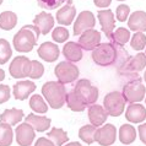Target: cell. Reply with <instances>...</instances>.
Here are the masks:
<instances>
[{"mask_svg": "<svg viewBox=\"0 0 146 146\" xmlns=\"http://www.w3.org/2000/svg\"><path fill=\"white\" fill-rule=\"evenodd\" d=\"M63 54L65 56V59L71 63L80 62L82 59V48L76 42H68L66 44H64Z\"/></svg>", "mask_w": 146, "mask_h": 146, "instance_id": "23", "label": "cell"}, {"mask_svg": "<svg viewBox=\"0 0 146 146\" xmlns=\"http://www.w3.org/2000/svg\"><path fill=\"white\" fill-rule=\"evenodd\" d=\"M69 36H70L69 35V31L64 26H60V27H56L53 30L52 38H53V40L56 43H64L69 38Z\"/></svg>", "mask_w": 146, "mask_h": 146, "instance_id": "35", "label": "cell"}, {"mask_svg": "<svg viewBox=\"0 0 146 146\" xmlns=\"http://www.w3.org/2000/svg\"><path fill=\"white\" fill-rule=\"evenodd\" d=\"M36 90V84L28 80L19 81L14 85V97L19 101H25L28 98V96Z\"/></svg>", "mask_w": 146, "mask_h": 146, "instance_id": "20", "label": "cell"}, {"mask_svg": "<svg viewBox=\"0 0 146 146\" xmlns=\"http://www.w3.org/2000/svg\"><path fill=\"white\" fill-rule=\"evenodd\" d=\"M129 30L135 32H145L146 31V13L145 11H134L129 16L128 20Z\"/></svg>", "mask_w": 146, "mask_h": 146, "instance_id": "21", "label": "cell"}, {"mask_svg": "<svg viewBox=\"0 0 146 146\" xmlns=\"http://www.w3.org/2000/svg\"><path fill=\"white\" fill-rule=\"evenodd\" d=\"M3 1H4V0H0V5H1V4H3Z\"/></svg>", "mask_w": 146, "mask_h": 146, "instance_id": "46", "label": "cell"}, {"mask_svg": "<svg viewBox=\"0 0 146 146\" xmlns=\"http://www.w3.org/2000/svg\"><path fill=\"white\" fill-rule=\"evenodd\" d=\"M117 139V128L113 124H106L97 129L96 141L102 146H111L115 143Z\"/></svg>", "mask_w": 146, "mask_h": 146, "instance_id": "11", "label": "cell"}, {"mask_svg": "<svg viewBox=\"0 0 146 146\" xmlns=\"http://www.w3.org/2000/svg\"><path fill=\"white\" fill-rule=\"evenodd\" d=\"M74 92L78 96V98L82 102L85 106H92L98 100V88L88 81L87 79H81L74 86Z\"/></svg>", "mask_w": 146, "mask_h": 146, "instance_id": "6", "label": "cell"}, {"mask_svg": "<svg viewBox=\"0 0 146 146\" xmlns=\"http://www.w3.org/2000/svg\"><path fill=\"white\" fill-rule=\"evenodd\" d=\"M17 25V15L13 11H4L0 14V28L10 31Z\"/></svg>", "mask_w": 146, "mask_h": 146, "instance_id": "27", "label": "cell"}, {"mask_svg": "<svg viewBox=\"0 0 146 146\" xmlns=\"http://www.w3.org/2000/svg\"><path fill=\"white\" fill-rule=\"evenodd\" d=\"M47 135H48V139H50L56 146H63L69 140L68 134L62 128H52V130L49 133H47Z\"/></svg>", "mask_w": 146, "mask_h": 146, "instance_id": "30", "label": "cell"}, {"mask_svg": "<svg viewBox=\"0 0 146 146\" xmlns=\"http://www.w3.org/2000/svg\"><path fill=\"white\" fill-rule=\"evenodd\" d=\"M44 72V66L42 63L38 60H32L31 63V71H30V78L31 79H40Z\"/></svg>", "mask_w": 146, "mask_h": 146, "instance_id": "36", "label": "cell"}, {"mask_svg": "<svg viewBox=\"0 0 146 146\" xmlns=\"http://www.w3.org/2000/svg\"><path fill=\"white\" fill-rule=\"evenodd\" d=\"M146 68V54L145 53H139L134 56H129L123 65L118 68V72L120 76L128 80L134 79L140 76L137 72L143 71Z\"/></svg>", "mask_w": 146, "mask_h": 146, "instance_id": "5", "label": "cell"}, {"mask_svg": "<svg viewBox=\"0 0 146 146\" xmlns=\"http://www.w3.org/2000/svg\"><path fill=\"white\" fill-rule=\"evenodd\" d=\"M125 118L129 123H143L146 119V108L140 103H130L127 108Z\"/></svg>", "mask_w": 146, "mask_h": 146, "instance_id": "18", "label": "cell"}, {"mask_svg": "<svg viewBox=\"0 0 146 146\" xmlns=\"http://www.w3.org/2000/svg\"><path fill=\"white\" fill-rule=\"evenodd\" d=\"M88 119H90V123L92 125H95L96 128H100L106 123V120L108 118V113L104 109V107L100 106V104H92L88 108Z\"/></svg>", "mask_w": 146, "mask_h": 146, "instance_id": "17", "label": "cell"}, {"mask_svg": "<svg viewBox=\"0 0 146 146\" xmlns=\"http://www.w3.org/2000/svg\"><path fill=\"white\" fill-rule=\"evenodd\" d=\"M16 134V141L20 146H31L35 140V129L31 127L28 123L19 124V127L15 130Z\"/></svg>", "mask_w": 146, "mask_h": 146, "instance_id": "12", "label": "cell"}, {"mask_svg": "<svg viewBox=\"0 0 146 146\" xmlns=\"http://www.w3.org/2000/svg\"><path fill=\"white\" fill-rule=\"evenodd\" d=\"M13 55V49L6 39L0 38V64H6Z\"/></svg>", "mask_w": 146, "mask_h": 146, "instance_id": "33", "label": "cell"}, {"mask_svg": "<svg viewBox=\"0 0 146 146\" xmlns=\"http://www.w3.org/2000/svg\"><path fill=\"white\" fill-rule=\"evenodd\" d=\"M75 15H76V9H75V6L72 5V0H68L66 5H64L62 9L58 10L55 19L59 25L69 26L74 21Z\"/></svg>", "mask_w": 146, "mask_h": 146, "instance_id": "16", "label": "cell"}, {"mask_svg": "<svg viewBox=\"0 0 146 146\" xmlns=\"http://www.w3.org/2000/svg\"><path fill=\"white\" fill-rule=\"evenodd\" d=\"M108 38L111 40V43H114V44H118V46L123 47L124 44H127L129 42V39H130V31L124 27H119V28H117Z\"/></svg>", "mask_w": 146, "mask_h": 146, "instance_id": "26", "label": "cell"}, {"mask_svg": "<svg viewBox=\"0 0 146 146\" xmlns=\"http://www.w3.org/2000/svg\"><path fill=\"white\" fill-rule=\"evenodd\" d=\"M97 19L101 23V28L104 35L109 37L113 32H114V27H115V19L113 15L112 10H101L97 13Z\"/></svg>", "mask_w": 146, "mask_h": 146, "instance_id": "14", "label": "cell"}, {"mask_svg": "<svg viewBox=\"0 0 146 146\" xmlns=\"http://www.w3.org/2000/svg\"><path fill=\"white\" fill-rule=\"evenodd\" d=\"M66 104H68V107L74 112H82V111H85V108H86V106H85L78 98V96L75 95L74 90H70L66 93Z\"/></svg>", "mask_w": 146, "mask_h": 146, "instance_id": "31", "label": "cell"}, {"mask_svg": "<svg viewBox=\"0 0 146 146\" xmlns=\"http://www.w3.org/2000/svg\"><path fill=\"white\" fill-rule=\"evenodd\" d=\"M31 63L30 60L25 55H19L11 62L9 66V72L14 79H23L30 75L31 71Z\"/></svg>", "mask_w": 146, "mask_h": 146, "instance_id": "9", "label": "cell"}, {"mask_svg": "<svg viewBox=\"0 0 146 146\" xmlns=\"http://www.w3.org/2000/svg\"><path fill=\"white\" fill-rule=\"evenodd\" d=\"M23 118V111L17 108H10L5 109L1 114H0V121L9 125H16Z\"/></svg>", "mask_w": 146, "mask_h": 146, "instance_id": "24", "label": "cell"}, {"mask_svg": "<svg viewBox=\"0 0 146 146\" xmlns=\"http://www.w3.org/2000/svg\"><path fill=\"white\" fill-rule=\"evenodd\" d=\"M137 131H139V137L141 143L146 145V123L140 124L139 128H137Z\"/></svg>", "mask_w": 146, "mask_h": 146, "instance_id": "41", "label": "cell"}, {"mask_svg": "<svg viewBox=\"0 0 146 146\" xmlns=\"http://www.w3.org/2000/svg\"><path fill=\"white\" fill-rule=\"evenodd\" d=\"M101 43V33L96 30H87L79 37V46L85 50H93Z\"/></svg>", "mask_w": 146, "mask_h": 146, "instance_id": "13", "label": "cell"}, {"mask_svg": "<svg viewBox=\"0 0 146 146\" xmlns=\"http://www.w3.org/2000/svg\"><path fill=\"white\" fill-rule=\"evenodd\" d=\"M38 55L39 58H42L44 62L48 63H54L60 55V50L58 44H54L52 42H44L43 44H40L38 48Z\"/></svg>", "mask_w": 146, "mask_h": 146, "instance_id": "15", "label": "cell"}, {"mask_svg": "<svg viewBox=\"0 0 146 146\" xmlns=\"http://www.w3.org/2000/svg\"><path fill=\"white\" fill-rule=\"evenodd\" d=\"M96 25V19L91 11H81L78 15V19L74 23V35L75 36H80L82 35L85 31L87 30H92Z\"/></svg>", "mask_w": 146, "mask_h": 146, "instance_id": "10", "label": "cell"}, {"mask_svg": "<svg viewBox=\"0 0 146 146\" xmlns=\"http://www.w3.org/2000/svg\"><path fill=\"white\" fill-rule=\"evenodd\" d=\"M66 87L59 81H48L42 86V95L53 109L62 108L66 103Z\"/></svg>", "mask_w": 146, "mask_h": 146, "instance_id": "3", "label": "cell"}, {"mask_svg": "<svg viewBox=\"0 0 146 146\" xmlns=\"http://www.w3.org/2000/svg\"><path fill=\"white\" fill-rule=\"evenodd\" d=\"M145 54H146V53H145Z\"/></svg>", "mask_w": 146, "mask_h": 146, "instance_id": "48", "label": "cell"}, {"mask_svg": "<svg viewBox=\"0 0 146 146\" xmlns=\"http://www.w3.org/2000/svg\"><path fill=\"white\" fill-rule=\"evenodd\" d=\"M129 58V53L121 46L114 43H100L92 50V60L100 66L117 65L120 68Z\"/></svg>", "mask_w": 146, "mask_h": 146, "instance_id": "1", "label": "cell"}, {"mask_svg": "<svg viewBox=\"0 0 146 146\" xmlns=\"http://www.w3.org/2000/svg\"><path fill=\"white\" fill-rule=\"evenodd\" d=\"M33 25L39 30L40 35H48L54 26V17L48 13H39L33 19Z\"/></svg>", "mask_w": 146, "mask_h": 146, "instance_id": "19", "label": "cell"}, {"mask_svg": "<svg viewBox=\"0 0 146 146\" xmlns=\"http://www.w3.org/2000/svg\"><path fill=\"white\" fill-rule=\"evenodd\" d=\"M144 80H145V82H146V71H145V74H144Z\"/></svg>", "mask_w": 146, "mask_h": 146, "instance_id": "45", "label": "cell"}, {"mask_svg": "<svg viewBox=\"0 0 146 146\" xmlns=\"http://www.w3.org/2000/svg\"><path fill=\"white\" fill-rule=\"evenodd\" d=\"M93 3L97 7H108L111 5L112 0H93Z\"/></svg>", "mask_w": 146, "mask_h": 146, "instance_id": "42", "label": "cell"}, {"mask_svg": "<svg viewBox=\"0 0 146 146\" xmlns=\"http://www.w3.org/2000/svg\"><path fill=\"white\" fill-rule=\"evenodd\" d=\"M130 46L134 50H143L146 47V35H144V32H135V35L131 37Z\"/></svg>", "mask_w": 146, "mask_h": 146, "instance_id": "34", "label": "cell"}, {"mask_svg": "<svg viewBox=\"0 0 146 146\" xmlns=\"http://www.w3.org/2000/svg\"><path fill=\"white\" fill-rule=\"evenodd\" d=\"M65 146H82V145H81L80 143H69Z\"/></svg>", "mask_w": 146, "mask_h": 146, "instance_id": "44", "label": "cell"}, {"mask_svg": "<svg viewBox=\"0 0 146 146\" xmlns=\"http://www.w3.org/2000/svg\"><path fill=\"white\" fill-rule=\"evenodd\" d=\"M96 133H97V128L95 125H92V124L84 125L79 130V137L87 145H91L92 143L96 141Z\"/></svg>", "mask_w": 146, "mask_h": 146, "instance_id": "28", "label": "cell"}, {"mask_svg": "<svg viewBox=\"0 0 146 146\" xmlns=\"http://www.w3.org/2000/svg\"><path fill=\"white\" fill-rule=\"evenodd\" d=\"M35 146H56L53 141L48 137H39V139L36 141Z\"/></svg>", "mask_w": 146, "mask_h": 146, "instance_id": "40", "label": "cell"}, {"mask_svg": "<svg viewBox=\"0 0 146 146\" xmlns=\"http://www.w3.org/2000/svg\"><path fill=\"white\" fill-rule=\"evenodd\" d=\"M54 74L59 82L65 85L78 80L80 70L75 64H71V62H60L54 69Z\"/></svg>", "mask_w": 146, "mask_h": 146, "instance_id": "8", "label": "cell"}, {"mask_svg": "<svg viewBox=\"0 0 146 146\" xmlns=\"http://www.w3.org/2000/svg\"><path fill=\"white\" fill-rule=\"evenodd\" d=\"M25 121L30 124L31 127L38 133H43V131L48 130V128L50 127V123H52V120L49 118H47V117L37 115V114H33V113L28 114L26 117Z\"/></svg>", "mask_w": 146, "mask_h": 146, "instance_id": "22", "label": "cell"}, {"mask_svg": "<svg viewBox=\"0 0 146 146\" xmlns=\"http://www.w3.org/2000/svg\"><path fill=\"white\" fill-rule=\"evenodd\" d=\"M10 87L9 85L0 84V104L7 102L10 100Z\"/></svg>", "mask_w": 146, "mask_h": 146, "instance_id": "39", "label": "cell"}, {"mask_svg": "<svg viewBox=\"0 0 146 146\" xmlns=\"http://www.w3.org/2000/svg\"><path fill=\"white\" fill-rule=\"evenodd\" d=\"M103 107L109 115L119 117L121 113H124V108H125V100L123 95L118 91L107 93L103 100Z\"/></svg>", "mask_w": 146, "mask_h": 146, "instance_id": "7", "label": "cell"}, {"mask_svg": "<svg viewBox=\"0 0 146 146\" xmlns=\"http://www.w3.org/2000/svg\"><path fill=\"white\" fill-rule=\"evenodd\" d=\"M66 0H38V6L44 10H55Z\"/></svg>", "mask_w": 146, "mask_h": 146, "instance_id": "37", "label": "cell"}, {"mask_svg": "<svg viewBox=\"0 0 146 146\" xmlns=\"http://www.w3.org/2000/svg\"><path fill=\"white\" fill-rule=\"evenodd\" d=\"M14 140V131L11 125L0 123V146H10Z\"/></svg>", "mask_w": 146, "mask_h": 146, "instance_id": "29", "label": "cell"}, {"mask_svg": "<svg viewBox=\"0 0 146 146\" xmlns=\"http://www.w3.org/2000/svg\"><path fill=\"white\" fill-rule=\"evenodd\" d=\"M115 13H117V20L119 22H124V21H127L128 16L130 15V7L128 5H125V4H121V5L117 7Z\"/></svg>", "mask_w": 146, "mask_h": 146, "instance_id": "38", "label": "cell"}, {"mask_svg": "<svg viewBox=\"0 0 146 146\" xmlns=\"http://www.w3.org/2000/svg\"><path fill=\"white\" fill-rule=\"evenodd\" d=\"M118 1H125V0H118Z\"/></svg>", "mask_w": 146, "mask_h": 146, "instance_id": "47", "label": "cell"}, {"mask_svg": "<svg viewBox=\"0 0 146 146\" xmlns=\"http://www.w3.org/2000/svg\"><path fill=\"white\" fill-rule=\"evenodd\" d=\"M121 95H123L125 102L128 103L141 102L145 98L146 88L140 76L125 81V84L123 85V90H121Z\"/></svg>", "mask_w": 146, "mask_h": 146, "instance_id": "4", "label": "cell"}, {"mask_svg": "<svg viewBox=\"0 0 146 146\" xmlns=\"http://www.w3.org/2000/svg\"><path fill=\"white\" fill-rule=\"evenodd\" d=\"M4 79H5V71L3 69H0V81H3Z\"/></svg>", "mask_w": 146, "mask_h": 146, "instance_id": "43", "label": "cell"}, {"mask_svg": "<svg viewBox=\"0 0 146 146\" xmlns=\"http://www.w3.org/2000/svg\"><path fill=\"white\" fill-rule=\"evenodd\" d=\"M136 139V129L131 124H123L119 128V140L124 145H130Z\"/></svg>", "mask_w": 146, "mask_h": 146, "instance_id": "25", "label": "cell"}, {"mask_svg": "<svg viewBox=\"0 0 146 146\" xmlns=\"http://www.w3.org/2000/svg\"><path fill=\"white\" fill-rule=\"evenodd\" d=\"M40 32L35 25H25L14 36L13 44L19 53H28L37 44Z\"/></svg>", "mask_w": 146, "mask_h": 146, "instance_id": "2", "label": "cell"}, {"mask_svg": "<svg viewBox=\"0 0 146 146\" xmlns=\"http://www.w3.org/2000/svg\"><path fill=\"white\" fill-rule=\"evenodd\" d=\"M30 107L35 113H47L48 106L42 98V96L39 95H33L30 98Z\"/></svg>", "mask_w": 146, "mask_h": 146, "instance_id": "32", "label": "cell"}]
</instances>
